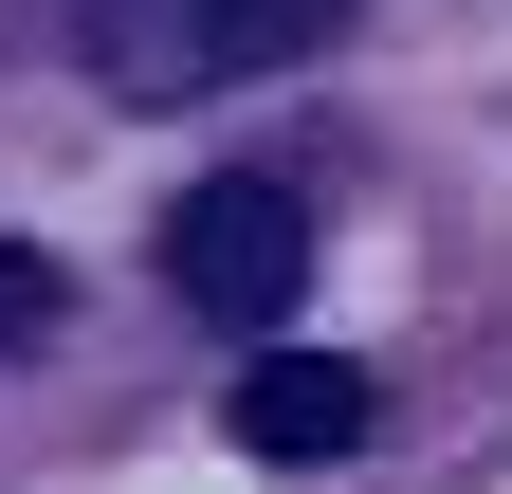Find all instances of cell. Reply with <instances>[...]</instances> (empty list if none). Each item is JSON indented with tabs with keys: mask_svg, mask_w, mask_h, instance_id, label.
I'll return each mask as SVG.
<instances>
[{
	"mask_svg": "<svg viewBox=\"0 0 512 494\" xmlns=\"http://www.w3.org/2000/svg\"><path fill=\"white\" fill-rule=\"evenodd\" d=\"M348 37V0H92V74L128 110H183V92H238L275 55Z\"/></svg>",
	"mask_w": 512,
	"mask_h": 494,
	"instance_id": "cell-1",
	"label": "cell"
},
{
	"mask_svg": "<svg viewBox=\"0 0 512 494\" xmlns=\"http://www.w3.org/2000/svg\"><path fill=\"white\" fill-rule=\"evenodd\" d=\"M55 312H74V275H55V257H37V238H0V348H37Z\"/></svg>",
	"mask_w": 512,
	"mask_h": 494,
	"instance_id": "cell-4",
	"label": "cell"
},
{
	"mask_svg": "<svg viewBox=\"0 0 512 494\" xmlns=\"http://www.w3.org/2000/svg\"><path fill=\"white\" fill-rule=\"evenodd\" d=\"M348 440H366V366H330V348H256L238 366V458L311 476V458H348Z\"/></svg>",
	"mask_w": 512,
	"mask_h": 494,
	"instance_id": "cell-3",
	"label": "cell"
},
{
	"mask_svg": "<svg viewBox=\"0 0 512 494\" xmlns=\"http://www.w3.org/2000/svg\"><path fill=\"white\" fill-rule=\"evenodd\" d=\"M165 293H183L202 330H293V293H311V202L256 183V165L183 183V202H165Z\"/></svg>",
	"mask_w": 512,
	"mask_h": 494,
	"instance_id": "cell-2",
	"label": "cell"
}]
</instances>
